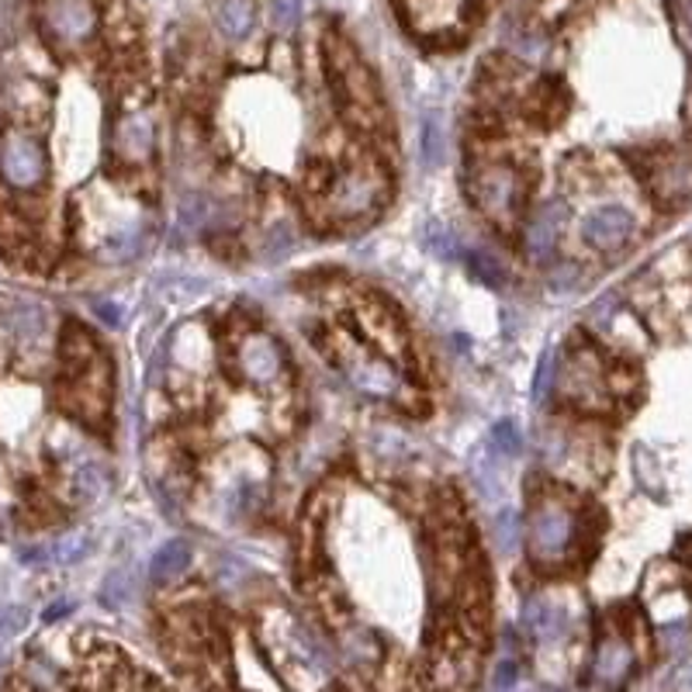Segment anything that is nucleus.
<instances>
[{"instance_id":"1","label":"nucleus","mask_w":692,"mask_h":692,"mask_svg":"<svg viewBox=\"0 0 692 692\" xmlns=\"http://www.w3.org/2000/svg\"><path fill=\"white\" fill-rule=\"evenodd\" d=\"M264 644L277 676L294 692H323L332 679V658L315 633L291 613H274L264 620Z\"/></svg>"},{"instance_id":"2","label":"nucleus","mask_w":692,"mask_h":692,"mask_svg":"<svg viewBox=\"0 0 692 692\" xmlns=\"http://www.w3.org/2000/svg\"><path fill=\"white\" fill-rule=\"evenodd\" d=\"M578 527H582V516H578L568 495L537 492L530 499L527 523H523V540H527L533 565L540 568L565 565L578 544Z\"/></svg>"},{"instance_id":"3","label":"nucleus","mask_w":692,"mask_h":692,"mask_svg":"<svg viewBox=\"0 0 692 692\" xmlns=\"http://www.w3.org/2000/svg\"><path fill=\"white\" fill-rule=\"evenodd\" d=\"M467 194H471L475 209L499 229H513L516 218L527 204V177L516 171L513 163L489 160L478 163L471 177H467Z\"/></svg>"},{"instance_id":"4","label":"nucleus","mask_w":692,"mask_h":692,"mask_svg":"<svg viewBox=\"0 0 692 692\" xmlns=\"http://www.w3.org/2000/svg\"><path fill=\"white\" fill-rule=\"evenodd\" d=\"M336 364H340V370H343V378L350 381V388L361 391L364 399H374V402H405L408 395H413V391H408L405 374L381 350L347 347V350L336 353Z\"/></svg>"},{"instance_id":"5","label":"nucleus","mask_w":692,"mask_h":692,"mask_svg":"<svg viewBox=\"0 0 692 692\" xmlns=\"http://www.w3.org/2000/svg\"><path fill=\"white\" fill-rule=\"evenodd\" d=\"M388 198V177L381 166L357 163L340 171L326 187V212L340 222H357L378 212Z\"/></svg>"},{"instance_id":"6","label":"nucleus","mask_w":692,"mask_h":692,"mask_svg":"<svg viewBox=\"0 0 692 692\" xmlns=\"http://www.w3.org/2000/svg\"><path fill=\"white\" fill-rule=\"evenodd\" d=\"M329 70H332L336 93H340V101L353 115L361 122H381V93H378V84H374V73L361 63V55L340 39L329 42Z\"/></svg>"},{"instance_id":"7","label":"nucleus","mask_w":692,"mask_h":692,"mask_svg":"<svg viewBox=\"0 0 692 692\" xmlns=\"http://www.w3.org/2000/svg\"><path fill=\"white\" fill-rule=\"evenodd\" d=\"M39 22L55 49L77 52L98 39L101 8L98 0H39Z\"/></svg>"},{"instance_id":"8","label":"nucleus","mask_w":692,"mask_h":692,"mask_svg":"<svg viewBox=\"0 0 692 692\" xmlns=\"http://www.w3.org/2000/svg\"><path fill=\"white\" fill-rule=\"evenodd\" d=\"M236 374L256 391H277L288 385V353L270 332L250 329L236 343Z\"/></svg>"},{"instance_id":"9","label":"nucleus","mask_w":692,"mask_h":692,"mask_svg":"<svg viewBox=\"0 0 692 692\" xmlns=\"http://www.w3.org/2000/svg\"><path fill=\"white\" fill-rule=\"evenodd\" d=\"M49 177V153L39 136L8 128L0 136V180L14 191H39Z\"/></svg>"},{"instance_id":"10","label":"nucleus","mask_w":692,"mask_h":692,"mask_svg":"<svg viewBox=\"0 0 692 692\" xmlns=\"http://www.w3.org/2000/svg\"><path fill=\"white\" fill-rule=\"evenodd\" d=\"M160 146V115L153 104H133L111 125V153L122 166L136 171L156 156Z\"/></svg>"},{"instance_id":"11","label":"nucleus","mask_w":692,"mask_h":692,"mask_svg":"<svg viewBox=\"0 0 692 692\" xmlns=\"http://www.w3.org/2000/svg\"><path fill=\"white\" fill-rule=\"evenodd\" d=\"M66 408L80 423L98 426L108 413V399H111V370L104 353H93L87 364L66 367Z\"/></svg>"},{"instance_id":"12","label":"nucleus","mask_w":692,"mask_h":692,"mask_svg":"<svg viewBox=\"0 0 692 692\" xmlns=\"http://www.w3.org/2000/svg\"><path fill=\"white\" fill-rule=\"evenodd\" d=\"M557 391L561 399L571 402L575 408H606L609 402V374L595 350H575L571 361L557 370Z\"/></svg>"},{"instance_id":"13","label":"nucleus","mask_w":692,"mask_h":692,"mask_svg":"<svg viewBox=\"0 0 692 692\" xmlns=\"http://www.w3.org/2000/svg\"><path fill=\"white\" fill-rule=\"evenodd\" d=\"M633 668H638L633 644L616 630L603 633V641L595 644V654H592V685L603 692H616L630 682Z\"/></svg>"},{"instance_id":"14","label":"nucleus","mask_w":692,"mask_h":692,"mask_svg":"<svg viewBox=\"0 0 692 692\" xmlns=\"http://www.w3.org/2000/svg\"><path fill=\"white\" fill-rule=\"evenodd\" d=\"M568 222V212L561 201H548L540 204L537 212H530V218L523 222V253H527L530 264L544 267L554 260L557 253V239H561V229H565Z\"/></svg>"},{"instance_id":"15","label":"nucleus","mask_w":692,"mask_h":692,"mask_svg":"<svg viewBox=\"0 0 692 692\" xmlns=\"http://www.w3.org/2000/svg\"><path fill=\"white\" fill-rule=\"evenodd\" d=\"M633 212L624 209V204H595L582 215V239L592 250L600 253H613L627 247V239L633 236Z\"/></svg>"},{"instance_id":"16","label":"nucleus","mask_w":692,"mask_h":692,"mask_svg":"<svg viewBox=\"0 0 692 692\" xmlns=\"http://www.w3.org/2000/svg\"><path fill=\"white\" fill-rule=\"evenodd\" d=\"M429 682L437 692H467L475 682V651L464 641H443L429 662Z\"/></svg>"},{"instance_id":"17","label":"nucleus","mask_w":692,"mask_h":692,"mask_svg":"<svg viewBox=\"0 0 692 692\" xmlns=\"http://www.w3.org/2000/svg\"><path fill=\"white\" fill-rule=\"evenodd\" d=\"M523 630H527L537 644H557L561 638H568L571 616L565 603H557L554 595H530V600L523 603Z\"/></svg>"},{"instance_id":"18","label":"nucleus","mask_w":692,"mask_h":692,"mask_svg":"<svg viewBox=\"0 0 692 692\" xmlns=\"http://www.w3.org/2000/svg\"><path fill=\"white\" fill-rule=\"evenodd\" d=\"M651 191L662 204L692 201V153L689 149H679V153H668L662 160H654Z\"/></svg>"},{"instance_id":"19","label":"nucleus","mask_w":692,"mask_h":692,"mask_svg":"<svg viewBox=\"0 0 692 692\" xmlns=\"http://www.w3.org/2000/svg\"><path fill=\"white\" fill-rule=\"evenodd\" d=\"M191 561H194V548L187 544L184 537H174V540H166V544H160L149 571H153L156 582L166 586V582H177V578H184V571L191 568Z\"/></svg>"},{"instance_id":"20","label":"nucleus","mask_w":692,"mask_h":692,"mask_svg":"<svg viewBox=\"0 0 692 692\" xmlns=\"http://www.w3.org/2000/svg\"><path fill=\"white\" fill-rule=\"evenodd\" d=\"M461 264L471 270L485 288H492V291H502V288H506V280H509L506 264H502V260L489 247H467V242H464Z\"/></svg>"},{"instance_id":"21","label":"nucleus","mask_w":692,"mask_h":692,"mask_svg":"<svg viewBox=\"0 0 692 692\" xmlns=\"http://www.w3.org/2000/svg\"><path fill=\"white\" fill-rule=\"evenodd\" d=\"M8 326L22 343H39L49 329V312L39 302H17L8 315Z\"/></svg>"},{"instance_id":"22","label":"nucleus","mask_w":692,"mask_h":692,"mask_svg":"<svg viewBox=\"0 0 692 692\" xmlns=\"http://www.w3.org/2000/svg\"><path fill=\"white\" fill-rule=\"evenodd\" d=\"M340 647L347 654V662L357 668H370L381 662V641L374 638L367 627H347L340 638Z\"/></svg>"},{"instance_id":"23","label":"nucleus","mask_w":692,"mask_h":692,"mask_svg":"<svg viewBox=\"0 0 692 692\" xmlns=\"http://www.w3.org/2000/svg\"><path fill=\"white\" fill-rule=\"evenodd\" d=\"M253 22H256L253 0H222V8H218V28H222V35H226V39H232V42L247 39Z\"/></svg>"},{"instance_id":"24","label":"nucleus","mask_w":692,"mask_h":692,"mask_svg":"<svg viewBox=\"0 0 692 692\" xmlns=\"http://www.w3.org/2000/svg\"><path fill=\"white\" fill-rule=\"evenodd\" d=\"M633 478H638V485L654 495V499H662V489H665V475H662V464L658 457H654L644 443L633 446Z\"/></svg>"},{"instance_id":"25","label":"nucleus","mask_w":692,"mask_h":692,"mask_svg":"<svg viewBox=\"0 0 692 692\" xmlns=\"http://www.w3.org/2000/svg\"><path fill=\"white\" fill-rule=\"evenodd\" d=\"M136 600V575L133 571H111L101 586V603L108 609H125Z\"/></svg>"},{"instance_id":"26","label":"nucleus","mask_w":692,"mask_h":692,"mask_svg":"<svg viewBox=\"0 0 692 692\" xmlns=\"http://www.w3.org/2000/svg\"><path fill=\"white\" fill-rule=\"evenodd\" d=\"M489 451H492L495 457H506V461L519 457V454H523V429H519L513 419H499V423L492 426Z\"/></svg>"},{"instance_id":"27","label":"nucleus","mask_w":692,"mask_h":692,"mask_svg":"<svg viewBox=\"0 0 692 692\" xmlns=\"http://www.w3.org/2000/svg\"><path fill=\"white\" fill-rule=\"evenodd\" d=\"M492 540H495L499 554H513L523 544V523H519V516L509 513V509L492 516Z\"/></svg>"},{"instance_id":"28","label":"nucleus","mask_w":692,"mask_h":692,"mask_svg":"<svg viewBox=\"0 0 692 692\" xmlns=\"http://www.w3.org/2000/svg\"><path fill=\"white\" fill-rule=\"evenodd\" d=\"M426 247L433 250L440 260H461L464 239L454 236L446 226H440V222H433V226H426Z\"/></svg>"},{"instance_id":"29","label":"nucleus","mask_w":692,"mask_h":692,"mask_svg":"<svg viewBox=\"0 0 692 692\" xmlns=\"http://www.w3.org/2000/svg\"><path fill=\"white\" fill-rule=\"evenodd\" d=\"M509 49L519 55V60L537 63L540 55L548 52V39H544V32H533V28H516V32L509 35Z\"/></svg>"},{"instance_id":"30","label":"nucleus","mask_w":692,"mask_h":692,"mask_svg":"<svg viewBox=\"0 0 692 692\" xmlns=\"http://www.w3.org/2000/svg\"><path fill=\"white\" fill-rule=\"evenodd\" d=\"M87 554H90V537L84 530L63 533L52 548V557L60 561V565H77V561H84Z\"/></svg>"},{"instance_id":"31","label":"nucleus","mask_w":692,"mask_h":692,"mask_svg":"<svg viewBox=\"0 0 692 692\" xmlns=\"http://www.w3.org/2000/svg\"><path fill=\"white\" fill-rule=\"evenodd\" d=\"M423 156L426 163H443L446 160V128L440 118L423 122Z\"/></svg>"},{"instance_id":"32","label":"nucleus","mask_w":692,"mask_h":692,"mask_svg":"<svg viewBox=\"0 0 692 692\" xmlns=\"http://www.w3.org/2000/svg\"><path fill=\"white\" fill-rule=\"evenodd\" d=\"M305 4L302 0H270V22L280 32H294L298 22H302Z\"/></svg>"},{"instance_id":"33","label":"nucleus","mask_w":692,"mask_h":692,"mask_svg":"<svg viewBox=\"0 0 692 692\" xmlns=\"http://www.w3.org/2000/svg\"><path fill=\"white\" fill-rule=\"evenodd\" d=\"M554 381H557V353L554 347L540 357V367H537V381H533V399L544 402L551 391H554Z\"/></svg>"},{"instance_id":"34","label":"nucleus","mask_w":692,"mask_h":692,"mask_svg":"<svg viewBox=\"0 0 692 692\" xmlns=\"http://www.w3.org/2000/svg\"><path fill=\"white\" fill-rule=\"evenodd\" d=\"M582 285H586V277H582V267H578V264H561V267L551 270V288L557 294H568V291L582 288Z\"/></svg>"},{"instance_id":"35","label":"nucleus","mask_w":692,"mask_h":692,"mask_svg":"<svg viewBox=\"0 0 692 692\" xmlns=\"http://www.w3.org/2000/svg\"><path fill=\"white\" fill-rule=\"evenodd\" d=\"M90 309H93V315H98V319H101L108 329H118V326H122V309H118L115 302H111V298H93Z\"/></svg>"},{"instance_id":"36","label":"nucleus","mask_w":692,"mask_h":692,"mask_svg":"<svg viewBox=\"0 0 692 692\" xmlns=\"http://www.w3.org/2000/svg\"><path fill=\"white\" fill-rule=\"evenodd\" d=\"M516 679H519V665L513 658H502L495 668V689H513Z\"/></svg>"},{"instance_id":"37","label":"nucleus","mask_w":692,"mask_h":692,"mask_svg":"<svg viewBox=\"0 0 692 692\" xmlns=\"http://www.w3.org/2000/svg\"><path fill=\"white\" fill-rule=\"evenodd\" d=\"M671 692H692V658L679 665V671L671 676Z\"/></svg>"},{"instance_id":"38","label":"nucleus","mask_w":692,"mask_h":692,"mask_svg":"<svg viewBox=\"0 0 692 692\" xmlns=\"http://www.w3.org/2000/svg\"><path fill=\"white\" fill-rule=\"evenodd\" d=\"M66 609H70V603H55V606H52V609L46 613V620H55V616H63Z\"/></svg>"}]
</instances>
